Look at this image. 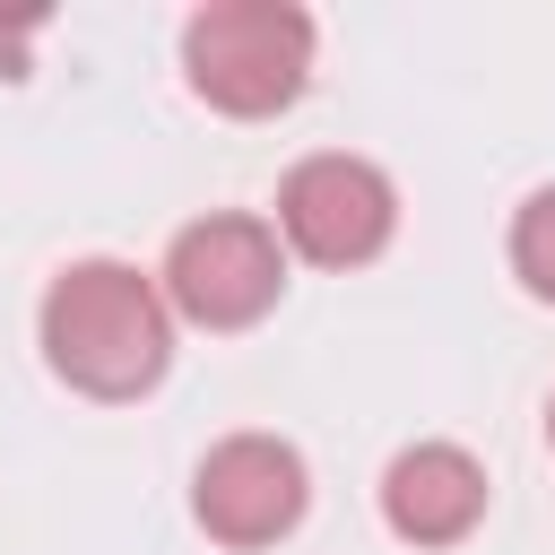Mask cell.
<instances>
[{"instance_id": "cell-4", "label": "cell", "mask_w": 555, "mask_h": 555, "mask_svg": "<svg viewBox=\"0 0 555 555\" xmlns=\"http://www.w3.org/2000/svg\"><path fill=\"white\" fill-rule=\"evenodd\" d=\"M390 225H399V191H390V173L364 165V156H304V165L278 182V234H286L304 260H321V269L373 260V251L390 243Z\"/></svg>"}, {"instance_id": "cell-3", "label": "cell", "mask_w": 555, "mask_h": 555, "mask_svg": "<svg viewBox=\"0 0 555 555\" xmlns=\"http://www.w3.org/2000/svg\"><path fill=\"white\" fill-rule=\"evenodd\" d=\"M286 286V251L278 225L260 217H199L173 234L165 251V304L199 330H251Z\"/></svg>"}, {"instance_id": "cell-1", "label": "cell", "mask_w": 555, "mask_h": 555, "mask_svg": "<svg viewBox=\"0 0 555 555\" xmlns=\"http://www.w3.org/2000/svg\"><path fill=\"white\" fill-rule=\"evenodd\" d=\"M43 356L87 399H139V390H156V373L173 356L165 286L139 278L130 260H69L43 286Z\"/></svg>"}, {"instance_id": "cell-6", "label": "cell", "mask_w": 555, "mask_h": 555, "mask_svg": "<svg viewBox=\"0 0 555 555\" xmlns=\"http://www.w3.org/2000/svg\"><path fill=\"white\" fill-rule=\"evenodd\" d=\"M382 520L408 546H451L486 520V468L460 442H416L382 468Z\"/></svg>"}, {"instance_id": "cell-2", "label": "cell", "mask_w": 555, "mask_h": 555, "mask_svg": "<svg viewBox=\"0 0 555 555\" xmlns=\"http://www.w3.org/2000/svg\"><path fill=\"white\" fill-rule=\"evenodd\" d=\"M182 69L217 113H286L312 78V17L295 0H208L182 26Z\"/></svg>"}, {"instance_id": "cell-5", "label": "cell", "mask_w": 555, "mask_h": 555, "mask_svg": "<svg viewBox=\"0 0 555 555\" xmlns=\"http://www.w3.org/2000/svg\"><path fill=\"white\" fill-rule=\"evenodd\" d=\"M304 451L278 434H225L199 477H191V512L217 546H269L304 520Z\"/></svg>"}, {"instance_id": "cell-7", "label": "cell", "mask_w": 555, "mask_h": 555, "mask_svg": "<svg viewBox=\"0 0 555 555\" xmlns=\"http://www.w3.org/2000/svg\"><path fill=\"white\" fill-rule=\"evenodd\" d=\"M512 269H520L529 295L555 304V182L520 199V217H512Z\"/></svg>"}, {"instance_id": "cell-8", "label": "cell", "mask_w": 555, "mask_h": 555, "mask_svg": "<svg viewBox=\"0 0 555 555\" xmlns=\"http://www.w3.org/2000/svg\"><path fill=\"white\" fill-rule=\"evenodd\" d=\"M546 442H555V399H546Z\"/></svg>"}]
</instances>
